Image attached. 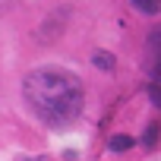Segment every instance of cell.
<instances>
[{"label":"cell","instance_id":"cell-4","mask_svg":"<svg viewBox=\"0 0 161 161\" xmlns=\"http://www.w3.org/2000/svg\"><path fill=\"white\" fill-rule=\"evenodd\" d=\"M95 66H98V69H114V54L98 51V54H95Z\"/></svg>","mask_w":161,"mask_h":161},{"label":"cell","instance_id":"cell-2","mask_svg":"<svg viewBox=\"0 0 161 161\" xmlns=\"http://www.w3.org/2000/svg\"><path fill=\"white\" fill-rule=\"evenodd\" d=\"M108 148H111V152H126V148H133V136H126V133L111 136V139H108Z\"/></svg>","mask_w":161,"mask_h":161},{"label":"cell","instance_id":"cell-1","mask_svg":"<svg viewBox=\"0 0 161 161\" xmlns=\"http://www.w3.org/2000/svg\"><path fill=\"white\" fill-rule=\"evenodd\" d=\"M22 98L29 111L47 126H66L82 114L86 86L73 69L63 66H35L22 79Z\"/></svg>","mask_w":161,"mask_h":161},{"label":"cell","instance_id":"cell-5","mask_svg":"<svg viewBox=\"0 0 161 161\" xmlns=\"http://www.w3.org/2000/svg\"><path fill=\"white\" fill-rule=\"evenodd\" d=\"M155 142H158V123H148V130H145V145L152 148Z\"/></svg>","mask_w":161,"mask_h":161},{"label":"cell","instance_id":"cell-3","mask_svg":"<svg viewBox=\"0 0 161 161\" xmlns=\"http://www.w3.org/2000/svg\"><path fill=\"white\" fill-rule=\"evenodd\" d=\"M130 3H133L139 13H145V16H155V13L161 10V0H130Z\"/></svg>","mask_w":161,"mask_h":161}]
</instances>
